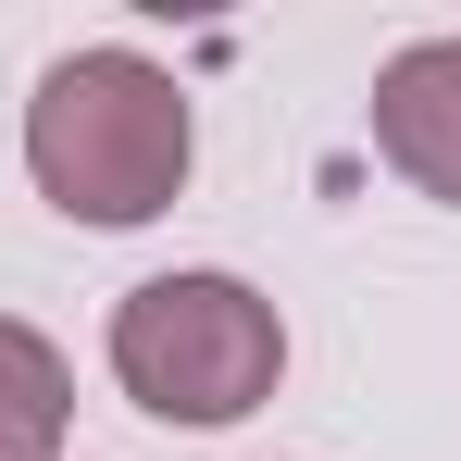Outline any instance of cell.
<instances>
[{"label": "cell", "mask_w": 461, "mask_h": 461, "mask_svg": "<svg viewBox=\"0 0 461 461\" xmlns=\"http://www.w3.org/2000/svg\"><path fill=\"white\" fill-rule=\"evenodd\" d=\"M63 424H76V375L38 324L0 312V461H63Z\"/></svg>", "instance_id": "obj_4"}, {"label": "cell", "mask_w": 461, "mask_h": 461, "mask_svg": "<svg viewBox=\"0 0 461 461\" xmlns=\"http://www.w3.org/2000/svg\"><path fill=\"white\" fill-rule=\"evenodd\" d=\"M200 162V113L150 50H63L25 100V175L63 225H150Z\"/></svg>", "instance_id": "obj_1"}, {"label": "cell", "mask_w": 461, "mask_h": 461, "mask_svg": "<svg viewBox=\"0 0 461 461\" xmlns=\"http://www.w3.org/2000/svg\"><path fill=\"white\" fill-rule=\"evenodd\" d=\"M375 150L461 212V38H411L375 63Z\"/></svg>", "instance_id": "obj_3"}, {"label": "cell", "mask_w": 461, "mask_h": 461, "mask_svg": "<svg viewBox=\"0 0 461 461\" xmlns=\"http://www.w3.org/2000/svg\"><path fill=\"white\" fill-rule=\"evenodd\" d=\"M287 375V312L262 300L249 275H150L113 300V386L150 424H249Z\"/></svg>", "instance_id": "obj_2"}]
</instances>
